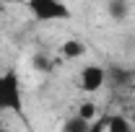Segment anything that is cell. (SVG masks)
I'll return each mask as SVG.
<instances>
[{
    "label": "cell",
    "instance_id": "obj_4",
    "mask_svg": "<svg viewBox=\"0 0 135 132\" xmlns=\"http://www.w3.org/2000/svg\"><path fill=\"white\" fill-rule=\"evenodd\" d=\"M86 44L81 42V39H75V36H68L65 42L60 44V57L62 60H68V62H73V60H81V57H86Z\"/></svg>",
    "mask_w": 135,
    "mask_h": 132
},
{
    "label": "cell",
    "instance_id": "obj_11",
    "mask_svg": "<svg viewBox=\"0 0 135 132\" xmlns=\"http://www.w3.org/2000/svg\"><path fill=\"white\" fill-rule=\"evenodd\" d=\"M127 116H130V122H133V127H135V109H133V111H130Z\"/></svg>",
    "mask_w": 135,
    "mask_h": 132
},
{
    "label": "cell",
    "instance_id": "obj_2",
    "mask_svg": "<svg viewBox=\"0 0 135 132\" xmlns=\"http://www.w3.org/2000/svg\"><path fill=\"white\" fill-rule=\"evenodd\" d=\"M0 111L23 116V88L16 70L0 73Z\"/></svg>",
    "mask_w": 135,
    "mask_h": 132
},
{
    "label": "cell",
    "instance_id": "obj_5",
    "mask_svg": "<svg viewBox=\"0 0 135 132\" xmlns=\"http://www.w3.org/2000/svg\"><path fill=\"white\" fill-rule=\"evenodd\" d=\"M104 127H107V132H135L130 116H125V114H107Z\"/></svg>",
    "mask_w": 135,
    "mask_h": 132
},
{
    "label": "cell",
    "instance_id": "obj_9",
    "mask_svg": "<svg viewBox=\"0 0 135 132\" xmlns=\"http://www.w3.org/2000/svg\"><path fill=\"white\" fill-rule=\"evenodd\" d=\"M86 132H107V127H104V119H96V122H91V124H88V130Z\"/></svg>",
    "mask_w": 135,
    "mask_h": 132
},
{
    "label": "cell",
    "instance_id": "obj_10",
    "mask_svg": "<svg viewBox=\"0 0 135 132\" xmlns=\"http://www.w3.org/2000/svg\"><path fill=\"white\" fill-rule=\"evenodd\" d=\"M34 65L39 67V70H50V62H47L42 54H36V57H34Z\"/></svg>",
    "mask_w": 135,
    "mask_h": 132
},
{
    "label": "cell",
    "instance_id": "obj_3",
    "mask_svg": "<svg viewBox=\"0 0 135 132\" xmlns=\"http://www.w3.org/2000/svg\"><path fill=\"white\" fill-rule=\"evenodd\" d=\"M75 85H78L81 93L94 96V93H99L101 88L107 85V70L101 65H96V62H86L78 70V75H75Z\"/></svg>",
    "mask_w": 135,
    "mask_h": 132
},
{
    "label": "cell",
    "instance_id": "obj_1",
    "mask_svg": "<svg viewBox=\"0 0 135 132\" xmlns=\"http://www.w3.org/2000/svg\"><path fill=\"white\" fill-rule=\"evenodd\" d=\"M23 8L36 23H60L73 18V8L65 0H23Z\"/></svg>",
    "mask_w": 135,
    "mask_h": 132
},
{
    "label": "cell",
    "instance_id": "obj_8",
    "mask_svg": "<svg viewBox=\"0 0 135 132\" xmlns=\"http://www.w3.org/2000/svg\"><path fill=\"white\" fill-rule=\"evenodd\" d=\"M88 124H91V122H86V119H81L78 114H73L70 119L62 122V132H86Z\"/></svg>",
    "mask_w": 135,
    "mask_h": 132
},
{
    "label": "cell",
    "instance_id": "obj_6",
    "mask_svg": "<svg viewBox=\"0 0 135 132\" xmlns=\"http://www.w3.org/2000/svg\"><path fill=\"white\" fill-rule=\"evenodd\" d=\"M75 114L81 116V119H86V122H96L101 116V109H99V104L94 99H81L78 106H75Z\"/></svg>",
    "mask_w": 135,
    "mask_h": 132
},
{
    "label": "cell",
    "instance_id": "obj_7",
    "mask_svg": "<svg viewBox=\"0 0 135 132\" xmlns=\"http://www.w3.org/2000/svg\"><path fill=\"white\" fill-rule=\"evenodd\" d=\"M130 8H133L130 0H109L107 3V13H109L112 21H117V23H122L125 18L130 16Z\"/></svg>",
    "mask_w": 135,
    "mask_h": 132
},
{
    "label": "cell",
    "instance_id": "obj_12",
    "mask_svg": "<svg viewBox=\"0 0 135 132\" xmlns=\"http://www.w3.org/2000/svg\"><path fill=\"white\" fill-rule=\"evenodd\" d=\"M0 132H5V130H0Z\"/></svg>",
    "mask_w": 135,
    "mask_h": 132
}]
</instances>
